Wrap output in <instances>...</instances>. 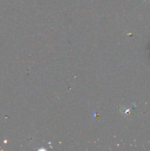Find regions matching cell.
Masks as SVG:
<instances>
[{
	"mask_svg": "<svg viewBox=\"0 0 150 151\" xmlns=\"http://www.w3.org/2000/svg\"><path fill=\"white\" fill-rule=\"evenodd\" d=\"M144 1H146V0H144Z\"/></svg>",
	"mask_w": 150,
	"mask_h": 151,
	"instance_id": "cell-1",
	"label": "cell"
}]
</instances>
